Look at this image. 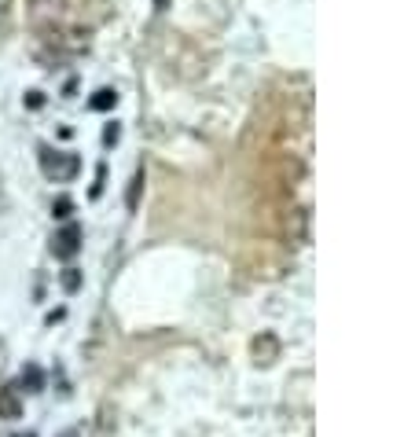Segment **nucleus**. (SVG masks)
I'll return each mask as SVG.
<instances>
[{
  "label": "nucleus",
  "mask_w": 415,
  "mask_h": 437,
  "mask_svg": "<svg viewBox=\"0 0 415 437\" xmlns=\"http://www.w3.org/2000/svg\"><path fill=\"white\" fill-rule=\"evenodd\" d=\"M41 166H45L48 177H55V180H70V177L78 173V158H74V155H55V158H52L48 148H41Z\"/></svg>",
  "instance_id": "f257e3e1"
},
{
  "label": "nucleus",
  "mask_w": 415,
  "mask_h": 437,
  "mask_svg": "<svg viewBox=\"0 0 415 437\" xmlns=\"http://www.w3.org/2000/svg\"><path fill=\"white\" fill-rule=\"evenodd\" d=\"M78 239H81V231L70 224V228H63L59 236H55V243H52V250H55V257H74L78 254Z\"/></svg>",
  "instance_id": "f03ea898"
},
{
  "label": "nucleus",
  "mask_w": 415,
  "mask_h": 437,
  "mask_svg": "<svg viewBox=\"0 0 415 437\" xmlns=\"http://www.w3.org/2000/svg\"><path fill=\"white\" fill-rule=\"evenodd\" d=\"M22 415V404H19V389L8 386L0 389V419H19Z\"/></svg>",
  "instance_id": "7ed1b4c3"
},
{
  "label": "nucleus",
  "mask_w": 415,
  "mask_h": 437,
  "mask_svg": "<svg viewBox=\"0 0 415 437\" xmlns=\"http://www.w3.org/2000/svg\"><path fill=\"white\" fill-rule=\"evenodd\" d=\"M22 386H30V393H37L41 386H45V375H41L37 364H30V368L22 371Z\"/></svg>",
  "instance_id": "20e7f679"
},
{
  "label": "nucleus",
  "mask_w": 415,
  "mask_h": 437,
  "mask_svg": "<svg viewBox=\"0 0 415 437\" xmlns=\"http://www.w3.org/2000/svg\"><path fill=\"white\" fill-rule=\"evenodd\" d=\"M114 99H118V96H114L110 89H99V92H96V99H92V107H99V110H107V107L114 103Z\"/></svg>",
  "instance_id": "39448f33"
},
{
  "label": "nucleus",
  "mask_w": 415,
  "mask_h": 437,
  "mask_svg": "<svg viewBox=\"0 0 415 437\" xmlns=\"http://www.w3.org/2000/svg\"><path fill=\"white\" fill-rule=\"evenodd\" d=\"M78 283H81L78 268H66V275H63V287H66V290H78Z\"/></svg>",
  "instance_id": "423d86ee"
},
{
  "label": "nucleus",
  "mask_w": 415,
  "mask_h": 437,
  "mask_svg": "<svg viewBox=\"0 0 415 437\" xmlns=\"http://www.w3.org/2000/svg\"><path fill=\"white\" fill-rule=\"evenodd\" d=\"M70 210H74V206H70V199H59V202H55V217H70Z\"/></svg>",
  "instance_id": "0eeeda50"
},
{
  "label": "nucleus",
  "mask_w": 415,
  "mask_h": 437,
  "mask_svg": "<svg viewBox=\"0 0 415 437\" xmlns=\"http://www.w3.org/2000/svg\"><path fill=\"white\" fill-rule=\"evenodd\" d=\"M103 140H107V143H114V140H118V125H110L107 133H103Z\"/></svg>",
  "instance_id": "6e6552de"
},
{
  "label": "nucleus",
  "mask_w": 415,
  "mask_h": 437,
  "mask_svg": "<svg viewBox=\"0 0 415 437\" xmlns=\"http://www.w3.org/2000/svg\"><path fill=\"white\" fill-rule=\"evenodd\" d=\"M154 4H159V8H166V4H169V0H154Z\"/></svg>",
  "instance_id": "1a4fd4ad"
}]
</instances>
